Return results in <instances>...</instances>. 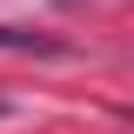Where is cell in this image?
Wrapping results in <instances>:
<instances>
[{"instance_id": "obj_1", "label": "cell", "mask_w": 134, "mask_h": 134, "mask_svg": "<svg viewBox=\"0 0 134 134\" xmlns=\"http://www.w3.org/2000/svg\"><path fill=\"white\" fill-rule=\"evenodd\" d=\"M0 47H7V54H67L60 40H47V34H20V27H0Z\"/></svg>"}, {"instance_id": "obj_2", "label": "cell", "mask_w": 134, "mask_h": 134, "mask_svg": "<svg viewBox=\"0 0 134 134\" xmlns=\"http://www.w3.org/2000/svg\"><path fill=\"white\" fill-rule=\"evenodd\" d=\"M0 114H7V100H0Z\"/></svg>"}]
</instances>
